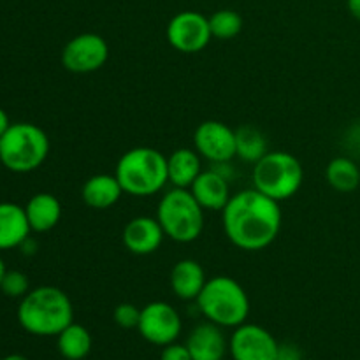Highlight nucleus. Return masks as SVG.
Listing matches in <instances>:
<instances>
[{"instance_id":"obj_10","label":"nucleus","mask_w":360,"mask_h":360,"mask_svg":"<svg viewBox=\"0 0 360 360\" xmlns=\"http://www.w3.org/2000/svg\"><path fill=\"white\" fill-rule=\"evenodd\" d=\"M167 42L179 53H199L213 39L210 28V18L197 11H181L171 18L167 25Z\"/></svg>"},{"instance_id":"obj_9","label":"nucleus","mask_w":360,"mask_h":360,"mask_svg":"<svg viewBox=\"0 0 360 360\" xmlns=\"http://www.w3.org/2000/svg\"><path fill=\"white\" fill-rule=\"evenodd\" d=\"M109 58V44L102 35L84 32L70 39L62 49V65L74 74H90L102 69Z\"/></svg>"},{"instance_id":"obj_15","label":"nucleus","mask_w":360,"mask_h":360,"mask_svg":"<svg viewBox=\"0 0 360 360\" xmlns=\"http://www.w3.org/2000/svg\"><path fill=\"white\" fill-rule=\"evenodd\" d=\"M188 190L204 211H221L232 197L231 181L213 167L200 172Z\"/></svg>"},{"instance_id":"obj_18","label":"nucleus","mask_w":360,"mask_h":360,"mask_svg":"<svg viewBox=\"0 0 360 360\" xmlns=\"http://www.w3.org/2000/svg\"><path fill=\"white\" fill-rule=\"evenodd\" d=\"M123 188L115 174H94L84 181L81 199L91 210H109L123 195Z\"/></svg>"},{"instance_id":"obj_32","label":"nucleus","mask_w":360,"mask_h":360,"mask_svg":"<svg viewBox=\"0 0 360 360\" xmlns=\"http://www.w3.org/2000/svg\"><path fill=\"white\" fill-rule=\"evenodd\" d=\"M6 264H4V260H2V257H0V283H2V278H4V274H6Z\"/></svg>"},{"instance_id":"obj_5","label":"nucleus","mask_w":360,"mask_h":360,"mask_svg":"<svg viewBox=\"0 0 360 360\" xmlns=\"http://www.w3.org/2000/svg\"><path fill=\"white\" fill-rule=\"evenodd\" d=\"M49 155V137L39 125L30 122L11 123L0 137L2 165L11 172L27 174L46 162Z\"/></svg>"},{"instance_id":"obj_24","label":"nucleus","mask_w":360,"mask_h":360,"mask_svg":"<svg viewBox=\"0 0 360 360\" xmlns=\"http://www.w3.org/2000/svg\"><path fill=\"white\" fill-rule=\"evenodd\" d=\"M211 35L220 41H231L236 35L241 34L243 30V18L232 9L217 11L210 18Z\"/></svg>"},{"instance_id":"obj_2","label":"nucleus","mask_w":360,"mask_h":360,"mask_svg":"<svg viewBox=\"0 0 360 360\" xmlns=\"http://www.w3.org/2000/svg\"><path fill=\"white\" fill-rule=\"evenodd\" d=\"M18 322L32 336H58L74 322V306L58 287L44 285L28 292L18 306Z\"/></svg>"},{"instance_id":"obj_4","label":"nucleus","mask_w":360,"mask_h":360,"mask_svg":"<svg viewBox=\"0 0 360 360\" xmlns=\"http://www.w3.org/2000/svg\"><path fill=\"white\" fill-rule=\"evenodd\" d=\"M197 308L207 322L225 327L243 326L250 315V297L241 283L231 276H213L197 297Z\"/></svg>"},{"instance_id":"obj_7","label":"nucleus","mask_w":360,"mask_h":360,"mask_svg":"<svg viewBox=\"0 0 360 360\" xmlns=\"http://www.w3.org/2000/svg\"><path fill=\"white\" fill-rule=\"evenodd\" d=\"M304 179V169L288 151H267L253 164V188L276 202L292 199Z\"/></svg>"},{"instance_id":"obj_17","label":"nucleus","mask_w":360,"mask_h":360,"mask_svg":"<svg viewBox=\"0 0 360 360\" xmlns=\"http://www.w3.org/2000/svg\"><path fill=\"white\" fill-rule=\"evenodd\" d=\"M32 229L25 207L14 202H0V250H13L23 245Z\"/></svg>"},{"instance_id":"obj_31","label":"nucleus","mask_w":360,"mask_h":360,"mask_svg":"<svg viewBox=\"0 0 360 360\" xmlns=\"http://www.w3.org/2000/svg\"><path fill=\"white\" fill-rule=\"evenodd\" d=\"M2 360H30V359L25 357V355H20V354H13V355H7V357H4Z\"/></svg>"},{"instance_id":"obj_1","label":"nucleus","mask_w":360,"mask_h":360,"mask_svg":"<svg viewBox=\"0 0 360 360\" xmlns=\"http://www.w3.org/2000/svg\"><path fill=\"white\" fill-rule=\"evenodd\" d=\"M280 202L257 188L241 190L221 210V225L229 241L245 252H259L276 241L281 231Z\"/></svg>"},{"instance_id":"obj_28","label":"nucleus","mask_w":360,"mask_h":360,"mask_svg":"<svg viewBox=\"0 0 360 360\" xmlns=\"http://www.w3.org/2000/svg\"><path fill=\"white\" fill-rule=\"evenodd\" d=\"M276 360H302V352L292 343H280Z\"/></svg>"},{"instance_id":"obj_3","label":"nucleus","mask_w":360,"mask_h":360,"mask_svg":"<svg viewBox=\"0 0 360 360\" xmlns=\"http://www.w3.org/2000/svg\"><path fill=\"white\" fill-rule=\"evenodd\" d=\"M115 176L127 195L151 197L169 183L167 157L150 146L132 148L120 157Z\"/></svg>"},{"instance_id":"obj_26","label":"nucleus","mask_w":360,"mask_h":360,"mask_svg":"<svg viewBox=\"0 0 360 360\" xmlns=\"http://www.w3.org/2000/svg\"><path fill=\"white\" fill-rule=\"evenodd\" d=\"M112 319H115L116 326L122 327V329H137L141 320V309L132 302H122L112 311Z\"/></svg>"},{"instance_id":"obj_29","label":"nucleus","mask_w":360,"mask_h":360,"mask_svg":"<svg viewBox=\"0 0 360 360\" xmlns=\"http://www.w3.org/2000/svg\"><path fill=\"white\" fill-rule=\"evenodd\" d=\"M9 127H11L9 116H7V112L0 108V137L7 132V129H9Z\"/></svg>"},{"instance_id":"obj_12","label":"nucleus","mask_w":360,"mask_h":360,"mask_svg":"<svg viewBox=\"0 0 360 360\" xmlns=\"http://www.w3.org/2000/svg\"><path fill=\"white\" fill-rule=\"evenodd\" d=\"M193 146L211 164H224L236 158V130L217 120L202 122L193 134Z\"/></svg>"},{"instance_id":"obj_20","label":"nucleus","mask_w":360,"mask_h":360,"mask_svg":"<svg viewBox=\"0 0 360 360\" xmlns=\"http://www.w3.org/2000/svg\"><path fill=\"white\" fill-rule=\"evenodd\" d=\"M200 155L192 148H178L167 157L169 183L178 188H190L202 172Z\"/></svg>"},{"instance_id":"obj_23","label":"nucleus","mask_w":360,"mask_h":360,"mask_svg":"<svg viewBox=\"0 0 360 360\" xmlns=\"http://www.w3.org/2000/svg\"><path fill=\"white\" fill-rule=\"evenodd\" d=\"M236 157L248 164H257L267 153L266 136L259 129L243 125L236 130Z\"/></svg>"},{"instance_id":"obj_16","label":"nucleus","mask_w":360,"mask_h":360,"mask_svg":"<svg viewBox=\"0 0 360 360\" xmlns=\"http://www.w3.org/2000/svg\"><path fill=\"white\" fill-rule=\"evenodd\" d=\"M171 288L181 301H197L207 278L204 267L193 259H183L174 264L171 271Z\"/></svg>"},{"instance_id":"obj_25","label":"nucleus","mask_w":360,"mask_h":360,"mask_svg":"<svg viewBox=\"0 0 360 360\" xmlns=\"http://www.w3.org/2000/svg\"><path fill=\"white\" fill-rule=\"evenodd\" d=\"M0 290L7 297L23 299L30 292V281H28L27 274L21 273V271H6V274L2 278V283H0Z\"/></svg>"},{"instance_id":"obj_11","label":"nucleus","mask_w":360,"mask_h":360,"mask_svg":"<svg viewBox=\"0 0 360 360\" xmlns=\"http://www.w3.org/2000/svg\"><path fill=\"white\" fill-rule=\"evenodd\" d=\"M276 338L262 326L243 323L236 327L229 340V354L232 360H276Z\"/></svg>"},{"instance_id":"obj_21","label":"nucleus","mask_w":360,"mask_h":360,"mask_svg":"<svg viewBox=\"0 0 360 360\" xmlns=\"http://www.w3.org/2000/svg\"><path fill=\"white\" fill-rule=\"evenodd\" d=\"M91 334L86 327L72 322L56 336V347L65 360H83L91 352Z\"/></svg>"},{"instance_id":"obj_19","label":"nucleus","mask_w":360,"mask_h":360,"mask_svg":"<svg viewBox=\"0 0 360 360\" xmlns=\"http://www.w3.org/2000/svg\"><path fill=\"white\" fill-rule=\"evenodd\" d=\"M25 207L27 220L34 232H49L62 218V204L53 193L41 192L30 197Z\"/></svg>"},{"instance_id":"obj_22","label":"nucleus","mask_w":360,"mask_h":360,"mask_svg":"<svg viewBox=\"0 0 360 360\" xmlns=\"http://www.w3.org/2000/svg\"><path fill=\"white\" fill-rule=\"evenodd\" d=\"M326 178L330 188L340 193H350L360 185V165L348 157H336L327 165Z\"/></svg>"},{"instance_id":"obj_33","label":"nucleus","mask_w":360,"mask_h":360,"mask_svg":"<svg viewBox=\"0 0 360 360\" xmlns=\"http://www.w3.org/2000/svg\"><path fill=\"white\" fill-rule=\"evenodd\" d=\"M0 167H2V157H0Z\"/></svg>"},{"instance_id":"obj_6","label":"nucleus","mask_w":360,"mask_h":360,"mask_svg":"<svg viewBox=\"0 0 360 360\" xmlns=\"http://www.w3.org/2000/svg\"><path fill=\"white\" fill-rule=\"evenodd\" d=\"M157 220L165 236L176 243H193L204 231V210L188 188L172 186L162 195Z\"/></svg>"},{"instance_id":"obj_13","label":"nucleus","mask_w":360,"mask_h":360,"mask_svg":"<svg viewBox=\"0 0 360 360\" xmlns=\"http://www.w3.org/2000/svg\"><path fill=\"white\" fill-rule=\"evenodd\" d=\"M165 232L153 217H136L123 229V245L130 253L139 257L151 255L162 246Z\"/></svg>"},{"instance_id":"obj_27","label":"nucleus","mask_w":360,"mask_h":360,"mask_svg":"<svg viewBox=\"0 0 360 360\" xmlns=\"http://www.w3.org/2000/svg\"><path fill=\"white\" fill-rule=\"evenodd\" d=\"M160 360H192V355H190L186 345L174 341V343L167 345V347H162Z\"/></svg>"},{"instance_id":"obj_8","label":"nucleus","mask_w":360,"mask_h":360,"mask_svg":"<svg viewBox=\"0 0 360 360\" xmlns=\"http://www.w3.org/2000/svg\"><path fill=\"white\" fill-rule=\"evenodd\" d=\"M181 329V315L169 302L153 301L141 308L137 330L148 343L155 345V347H167V345L178 341Z\"/></svg>"},{"instance_id":"obj_14","label":"nucleus","mask_w":360,"mask_h":360,"mask_svg":"<svg viewBox=\"0 0 360 360\" xmlns=\"http://www.w3.org/2000/svg\"><path fill=\"white\" fill-rule=\"evenodd\" d=\"M185 345L192 360H224L229 352V341L221 327L207 320L193 327Z\"/></svg>"},{"instance_id":"obj_30","label":"nucleus","mask_w":360,"mask_h":360,"mask_svg":"<svg viewBox=\"0 0 360 360\" xmlns=\"http://www.w3.org/2000/svg\"><path fill=\"white\" fill-rule=\"evenodd\" d=\"M347 7L352 16L360 21V0H347Z\"/></svg>"}]
</instances>
